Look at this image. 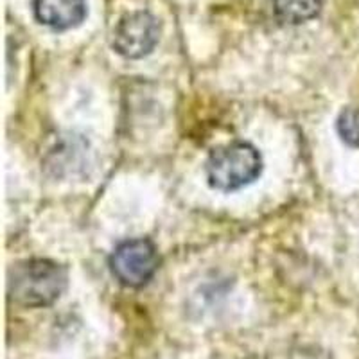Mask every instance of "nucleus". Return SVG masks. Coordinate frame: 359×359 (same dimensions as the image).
Segmentation results:
<instances>
[{
  "instance_id": "39448f33",
  "label": "nucleus",
  "mask_w": 359,
  "mask_h": 359,
  "mask_svg": "<svg viewBox=\"0 0 359 359\" xmlns=\"http://www.w3.org/2000/svg\"><path fill=\"white\" fill-rule=\"evenodd\" d=\"M34 17L54 31L78 27L86 17L85 0H33Z\"/></svg>"
},
{
  "instance_id": "f257e3e1",
  "label": "nucleus",
  "mask_w": 359,
  "mask_h": 359,
  "mask_svg": "<svg viewBox=\"0 0 359 359\" xmlns=\"http://www.w3.org/2000/svg\"><path fill=\"white\" fill-rule=\"evenodd\" d=\"M67 287V269L49 259L18 262L9 273V294L25 307H47Z\"/></svg>"
},
{
  "instance_id": "423d86ee",
  "label": "nucleus",
  "mask_w": 359,
  "mask_h": 359,
  "mask_svg": "<svg viewBox=\"0 0 359 359\" xmlns=\"http://www.w3.org/2000/svg\"><path fill=\"white\" fill-rule=\"evenodd\" d=\"M322 0H273V11L284 24L298 25L320 15Z\"/></svg>"
},
{
  "instance_id": "7ed1b4c3",
  "label": "nucleus",
  "mask_w": 359,
  "mask_h": 359,
  "mask_svg": "<svg viewBox=\"0 0 359 359\" xmlns=\"http://www.w3.org/2000/svg\"><path fill=\"white\" fill-rule=\"evenodd\" d=\"M160 259L156 248L147 239H130L114 250L110 269L123 286L142 287L155 277Z\"/></svg>"
},
{
  "instance_id": "f03ea898",
  "label": "nucleus",
  "mask_w": 359,
  "mask_h": 359,
  "mask_svg": "<svg viewBox=\"0 0 359 359\" xmlns=\"http://www.w3.org/2000/svg\"><path fill=\"white\" fill-rule=\"evenodd\" d=\"M261 153L246 142H233L217 147L208 156L205 172L210 187L217 191H237L253 184L261 176Z\"/></svg>"
},
{
  "instance_id": "0eeeda50",
  "label": "nucleus",
  "mask_w": 359,
  "mask_h": 359,
  "mask_svg": "<svg viewBox=\"0 0 359 359\" xmlns=\"http://www.w3.org/2000/svg\"><path fill=\"white\" fill-rule=\"evenodd\" d=\"M338 133L348 146L359 147V107L345 108L338 117Z\"/></svg>"
},
{
  "instance_id": "20e7f679",
  "label": "nucleus",
  "mask_w": 359,
  "mask_h": 359,
  "mask_svg": "<svg viewBox=\"0 0 359 359\" xmlns=\"http://www.w3.org/2000/svg\"><path fill=\"white\" fill-rule=\"evenodd\" d=\"M160 24L149 11L126 13L114 29V49L121 56L139 60L156 47Z\"/></svg>"
}]
</instances>
